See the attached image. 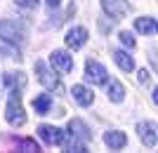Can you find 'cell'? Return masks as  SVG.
<instances>
[{
	"label": "cell",
	"mask_w": 158,
	"mask_h": 153,
	"mask_svg": "<svg viewBox=\"0 0 158 153\" xmlns=\"http://www.w3.org/2000/svg\"><path fill=\"white\" fill-rule=\"evenodd\" d=\"M45 2H47V5H50V7H57V5H59V2H61V0H45Z\"/></svg>",
	"instance_id": "603a6c76"
},
{
	"label": "cell",
	"mask_w": 158,
	"mask_h": 153,
	"mask_svg": "<svg viewBox=\"0 0 158 153\" xmlns=\"http://www.w3.org/2000/svg\"><path fill=\"white\" fill-rule=\"evenodd\" d=\"M113 59H116V64H118L123 71H135V59H132L127 52H113Z\"/></svg>",
	"instance_id": "2e32d148"
},
{
	"label": "cell",
	"mask_w": 158,
	"mask_h": 153,
	"mask_svg": "<svg viewBox=\"0 0 158 153\" xmlns=\"http://www.w3.org/2000/svg\"><path fill=\"white\" fill-rule=\"evenodd\" d=\"M19 7H26V10H35L38 7V0H14Z\"/></svg>",
	"instance_id": "44dd1931"
},
{
	"label": "cell",
	"mask_w": 158,
	"mask_h": 153,
	"mask_svg": "<svg viewBox=\"0 0 158 153\" xmlns=\"http://www.w3.org/2000/svg\"><path fill=\"white\" fill-rule=\"evenodd\" d=\"M17 146H19L21 151H38V144H35L33 139H19Z\"/></svg>",
	"instance_id": "d6986e66"
},
{
	"label": "cell",
	"mask_w": 158,
	"mask_h": 153,
	"mask_svg": "<svg viewBox=\"0 0 158 153\" xmlns=\"http://www.w3.org/2000/svg\"><path fill=\"white\" fill-rule=\"evenodd\" d=\"M38 134H40V139L45 141L47 146H59L66 132H64V130H59V127H54V125H40L38 127Z\"/></svg>",
	"instance_id": "8992f818"
},
{
	"label": "cell",
	"mask_w": 158,
	"mask_h": 153,
	"mask_svg": "<svg viewBox=\"0 0 158 153\" xmlns=\"http://www.w3.org/2000/svg\"><path fill=\"white\" fill-rule=\"evenodd\" d=\"M0 52L5 54V57H10V59H14V61H21V50L17 47V42H10L2 35H0Z\"/></svg>",
	"instance_id": "9a60e30c"
},
{
	"label": "cell",
	"mask_w": 158,
	"mask_h": 153,
	"mask_svg": "<svg viewBox=\"0 0 158 153\" xmlns=\"http://www.w3.org/2000/svg\"><path fill=\"white\" fill-rule=\"evenodd\" d=\"M137 134L142 137L144 146H149V148L156 146V141H158V127H156V123H151V120L139 123V125H137Z\"/></svg>",
	"instance_id": "5b68a950"
},
{
	"label": "cell",
	"mask_w": 158,
	"mask_h": 153,
	"mask_svg": "<svg viewBox=\"0 0 158 153\" xmlns=\"http://www.w3.org/2000/svg\"><path fill=\"white\" fill-rule=\"evenodd\" d=\"M5 118L7 123H12L17 127L26 123V111L21 106V92H10V99H7V106H5Z\"/></svg>",
	"instance_id": "6da1fadb"
},
{
	"label": "cell",
	"mask_w": 158,
	"mask_h": 153,
	"mask_svg": "<svg viewBox=\"0 0 158 153\" xmlns=\"http://www.w3.org/2000/svg\"><path fill=\"white\" fill-rule=\"evenodd\" d=\"M50 61H52V66L57 73H69L73 68V59H71V54L64 52V50H54L52 57H50Z\"/></svg>",
	"instance_id": "ba28073f"
},
{
	"label": "cell",
	"mask_w": 158,
	"mask_h": 153,
	"mask_svg": "<svg viewBox=\"0 0 158 153\" xmlns=\"http://www.w3.org/2000/svg\"><path fill=\"white\" fill-rule=\"evenodd\" d=\"M118 38H120V42H123L125 47H135V45H137V42H135V35H132L130 31H120Z\"/></svg>",
	"instance_id": "ffe728a7"
},
{
	"label": "cell",
	"mask_w": 158,
	"mask_h": 153,
	"mask_svg": "<svg viewBox=\"0 0 158 153\" xmlns=\"http://www.w3.org/2000/svg\"><path fill=\"white\" fill-rule=\"evenodd\" d=\"M104 144L109 148H123L127 144V137L123 132H118V130H109V132L104 134Z\"/></svg>",
	"instance_id": "4fadbf2b"
},
{
	"label": "cell",
	"mask_w": 158,
	"mask_h": 153,
	"mask_svg": "<svg viewBox=\"0 0 158 153\" xmlns=\"http://www.w3.org/2000/svg\"><path fill=\"white\" fill-rule=\"evenodd\" d=\"M35 73H38L40 85H45V90H52V92L61 90V78L57 75V71H52L47 66L45 61H35Z\"/></svg>",
	"instance_id": "7a4b0ae2"
},
{
	"label": "cell",
	"mask_w": 158,
	"mask_h": 153,
	"mask_svg": "<svg viewBox=\"0 0 158 153\" xmlns=\"http://www.w3.org/2000/svg\"><path fill=\"white\" fill-rule=\"evenodd\" d=\"M102 10H104L111 19H123L130 12V2L127 0H102Z\"/></svg>",
	"instance_id": "277c9868"
},
{
	"label": "cell",
	"mask_w": 158,
	"mask_h": 153,
	"mask_svg": "<svg viewBox=\"0 0 158 153\" xmlns=\"http://www.w3.org/2000/svg\"><path fill=\"white\" fill-rule=\"evenodd\" d=\"M66 134L69 137H73V139L83 141V144H87V139H90V132H87V125L83 123V120L73 118L71 123H69V130H66Z\"/></svg>",
	"instance_id": "30bf717a"
},
{
	"label": "cell",
	"mask_w": 158,
	"mask_h": 153,
	"mask_svg": "<svg viewBox=\"0 0 158 153\" xmlns=\"http://www.w3.org/2000/svg\"><path fill=\"white\" fill-rule=\"evenodd\" d=\"M135 28H137L139 33H144V35H153L158 31V24H156V19H151V17H139V19H135Z\"/></svg>",
	"instance_id": "5bb4252c"
},
{
	"label": "cell",
	"mask_w": 158,
	"mask_h": 153,
	"mask_svg": "<svg viewBox=\"0 0 158 153\" xmlns=\"http://www.w3.org/2000/svg\"><path fill=\"white\" fill-rule=\"evenodd\" d=\"M71 94H73V99L78 101L80 106H90V104L94 101V94H92V90H87V87H83V85H73Z\"/></svg>",
	"instance_id": "7c38bea8"
},
{
	"label": "cell",
	"mask_w": 158,
	"mask_h": 153,
	"mask_svg": "<svg viewBox=\"0 0 158 153\" xmlns=\"http://www.w3.org/2000/svg\"><path fill=\"white\" fill-rule=\"evenodd\" d=\"M33 108H35L38 113H47V111L52 108V97H50V94H40V97H35V99H33Z\"/></svg>",
	"instance_id": "e0dca14e"
},
{
	"label": "cell",
	"mask_w": 158,
	"mask_h": 153,
	"mask_svg": "<svg viewBox=\"0 0 158 153\" xmlns=\"http://www.w3.org/2000/svg\"><path fill=\"white\" fill-rule=\"evenodd\" d=\"M2 83L7 85L10 92H24V87H26V75L19 73V71H12V73H5Z\"/></svg>",
	"instance_id": "8fae6325"
},
{
	"label": "cell",
	"mask_w": 158,
	"mask_h": 153,
	"mask_svg": "<svg viewBox=\"0 0 158 153\" xmlns=\"http://www.w3.org/2000/svg\"><path fill=\"white\" fill-rule=\"evenodd\" d=\"M137 80L142 83V85H149V83H151V78H149V71H144V68H142V71L137 73Z\"/></svg>",
	"instance_id": "7402d4cb"
},
{
	"label": "cell",
	"mask_w": 158,
	"mask_h": 153,
	"mask_svg": "<svg viewBox=\"0 0 158 153\" xmlns=\"http://www.w3.org/2000/svg\"><path fill=\"white\" fill-rule=\"evenodd\" d=\"M85 78L90 80V83H94V85H106L109 83V73H106V68L99 64V61L94 59H87L85 64Z\"/></svg>",
	"instance_id": "3957f363"
},
{
	"label": "cell",
	"mask_w": 158,
	"mask_h": 153,
	"mask_svg": "<svg viewBox=\"0 0 158 153\" xmlns=\"http://www.w3.org/2000/svg\"><path fill=\"white\" fill-rule=\"evenodd\" d=\"M87 42V31L83 26H73L69 33H66V45L71 50H80V47Z\"/></svg>",
	"instance_id": "9c48e42d"
},
{
	"label": "cell",
	"mask_w": 158,
	"mask_h": 153,
	"mask_svg": "<svg viewBox=\"0 0 158 153\" xmlns=\"http://www.w3.org/2000/svg\"><path fill=\"white\" fill-rule=\"evenodd\" d=\"M0 35L10 42H21L24 40V26L14 21H0Z\"/></svg>",
	"instance_id": "52a82bcc"
},
{
	"label": "cell",
	"mask_w": 158,
	"mask_h": 153,
	"mask_svg": "<svg viewBox=\"0 0 158 153\" xmlns=\"http://www.w3.org/2000/svg\"><path fill=\"white\" fill-rule=\"evenodd\" d=\"M123 94H125L123 85H120L118 80H111V85H109V99H111V101H120V99H123Z\"/></svg>",
	"instance_id": "ac0fdd59"
}]
</instances>
